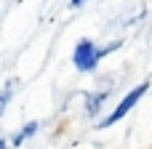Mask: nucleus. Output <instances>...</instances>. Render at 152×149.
Listing matches in <instances>:
<instances>
[{
	"label": "nucleus",
	"mask_w": 152,
	"mask_h": 149,
	"mask_svg": "<svg viewBox=\"0 0 152 149\" xmlns=\"http://www.w3.org/2000/svg\"><path fill=\"white\" fill-rule=\"evenodd\" d=\"M99 61H102L99 45H96L91 37H80V40L75 43V51H72V64H75V69L83 72V75H91V72H96Z\"/></svg>",
	"instance_id": "nucleus-1"
},
{
	"label": "nucleus",
	"mask_w": 152,
	"mask_h": 149,
	"mask_svg": "<svg viewBox=\"0 0 152 149\" xmlns=\"http://www.w3.org/2000/svg\"><path fill=\"white\" fill-rule=\"evenodd\" d=\"M147 91H150V83H139L134 91H128V93L120 99V104L112 109V115H107L104 120H99V128H112L115 123H120V120H123V117H126V115H128V112L142 101V96H144Z\"/></svg>",
	"instance_id": "nucleus-2"
},
{
	"label": "nucleus",
	"mask_w": 152,
	"mask_h": 149,
	"mask_svg": "<svg viewBox=\"0 0 152 149\" xmlns=\"http://www.w3.org/2000/svg\"><path fill=\"white\" fill-rule=\"evenodd\" d=\"M107 99H110V93H107V91H94V93H86V99H83L86 115H88V117H96V115L102 112V107L107 104Z\"/></svg>",
	"instance_id": "nucleus-3"
},
{
	"label": "nucleus",
	"mask_w": 152,
	"mask_h": 149,
	"mask_svg": "<svg viewBox=\"0 0 152 149\" xmlns=\"http://www.w3.org/2000/svg\"><path fill=\"white\" fill-rule=\"evenodd\" d=\"M37 131H40V123H37V120H29V123H24V128H21V131H16V133H13L11 144H13V147H21V144H24V141H29Z\"/></svg>",
	"instance_id": "nucleus-4"
},
{
	"label": "nucleus",
	"mask_w": 152,
	"mask_h": 149,
	"mask_svg": "<svg viewBox=\"0 0 152 149\" xmlns=\"http://www.w3.org/2000/svg\"><path fill=\"white\" fill-rule=\"evenodd\" d=\"M13 88H16V80H11L3 91H0V117L5 115V109H8V104H11V99H13Z\"/></svg>",
	"instance_id": "nucleus-5"
},
{
	"label": "nucleus",
	"mask_w": 152,
	"mask_h": 149,
	"mask_svg": "<svg viewBox=\"0 0 152 149\" xmlns=\"http://www.w3.org/2000/svg\"><path fill=\"white\" fill-rule=\"evenodd\" d=\"M83 3H86V0H69V8H80Z\"/></svg>",
	"instance_id": "nucleus-6"
},
{
	"label": "nucleus",
	"mask_w": 152,
	"mask_h": 149,
	"mask_svg": "<svg viewBox=\"0 0 152 149\" xmlns=\"http://www.w3.org/2000/svg\"><path fill=\"white\" fill-rule=\"evenodd\" d=\"M8 147V144H5V139H0V149H5Z\"/></svg>",
	"instance_id": "nucleus-7"
}]
</instances>
